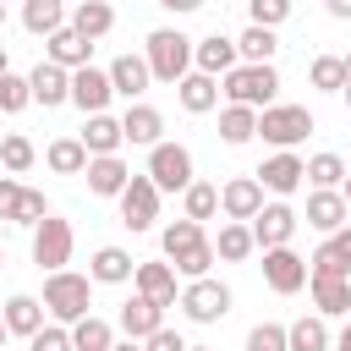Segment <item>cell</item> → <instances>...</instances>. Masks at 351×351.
Instances as JSON below:
<instances>
[{"mask_svg":"<svg viewBox=\"0 0 351 351\" xmlns=\"http://www.w3.org/2000/svg\"><path fill=\"white\" fill-rule=\"evenodd\" d=\"M159 247H165V263H170L176 274H186V280L214 274V241L203 236L197 219H170V225L159 230Z\"/></svg>","mask_w":351,"mask_h":351,"instance_id":"obj_1","label":"cell"},{"mask_svg":"<svg viewBox=\"0 0 351 351\" xmlns=\"http://www.w3.org/2000/svg\"><path fill=\"white\" fill-rule=\"evenodd\" d=\"M44 313H49L55 324L71 329L77 318L93 313V280L77 274V269H55V274H44Z\"/></svg>","mask_w":351,"mask_h":351,"instance_id":"obj_2","label":"cell"},{"mask_svg":"<svg viewBox=\"0 0 351 351\" xmlns=\"http://www.w3.org/2000/svg\"><path fill=\"white\" fill-rule=\"evenodd\" d=\"M143 60H148V77L154 82H181L186 71H192V38L181 33V27H154L148 38H143Z\"/></svg>","mask_w":351,"mask_h":351,"instance_id":"obj_3","label":"cell"},{"mask_svg":"<svg viewBox=\"0 0 351 351\" xmlns=\"http://www.w3.org/2000/svg\"><path fill=\"white\" fill-rule=\"evenodd\" d=\"M274 93H280V71L274 66H236V71H225L219 77V99L225 104H247V110H269L274 104Z\"/></svg>","mask_w":351,"mask_h":351,"instance_id":"obj_4","label":"cell"},{"mask_svg":"<svg viewBox=\"0 0 351 351\" xmlns=\"http://www.w3.org/2000/svg\"><path fill=\"white\" fill-rule=\"evenodd\" d=\"M307 132H313V110H307V104H269V110H258V137H263L274 154L307 143Z\"/></svg>","mask_w":351,"mask_h":351,"instance_id":"obj_5","label":"cell"},{"mask_svg":"<svg viewBox=\"0 0 351 351\" xmlns=\"http://www.w3.org/2000/svg\"><path fill=\"white\" fill-rule=\"evenodd\" d=\"M143 176L159 186V197H165V192H186V186L197 181V170H192V148H186V143H154Z\"/></svg>","mask_w":351,"mask_h":351,"instance_id":"obj_6","label":"cell"},{"mask_svg":"<svg viewBox=\"0 0 351 351\" xmlns=\"http://www.w3.org/2000/svg\"><path fill=\"white\" fill-rule=\"evenodd\" d=\"M71 247H77V230H71V219H60V214H44V219L33 225V263H38L44 274L66 269V263H71Z\"/></svg>","mask_w":351,"mask_h":351,"instance_id":"obj_7","label":"cell"},{"mask_svg":"<svg viewBox=\"0 0 351 351\" xmlns=\"http://www.w3.org/2000/svg\"><path fill=\"white\" fill-rule=\"evenodd\" d=\"M176 302H181V313H186L192 324H219V318L230 313V302H236V296H230V285H225V280L203 274V280H186Z\"/></svg>","mask_w":351,"mask_h":351,"instance_id":"obj_8","label":"cell"},{"mask_svg":"<svg viewBox=\"0 0 351 351\" xmlns=\"http://www.w3.org/2000/svg\"><path fill=\"white\" fill-rule=\"evenodd\" d=\"M296 225H302V214L285 203V197H274V203H263L252 219H247V230H252V247L258 252H269V247H291V236H296Z\"/></svg>","mask_w":351,"mask_h":351,"instance_id":"obj_9","label":"cell"},{"mask_svg":"<svg viewBox=\"0 0 351 351\" xmlns=\"http://www.w3.org/2000/svg\"><path fill=\"white\" fill-rule=\"evenodd\" d=\"M115 203H121V225L126 230H154V219H159V186L148 176H132Z\"/></svg>","mask_w":351,"mask_h":351,"instance_id":"obj_10","label":"cell"},{"mask_svg":"<svg viewBox=\"0 0 351 351\" xmlns=\"http://www.w3.org/2000/svg\"><path fill=\"white\" fill-rule=\"evenodd\" d=\"M263 285H269L274 296H296V291L307 285V258L291 252V247H269V252H263Z\"/></svg>","mask_w":351,"mask_h":351,"instance_id":"obj_11","label":"cell"},{"mask_svg":"<svg viewBox=\"0 0 351 351\" xmlns=\"http://www.w3.org/2000/svg\"><path fill=\"white\" fill-rule=\"evenodd\" d=\"M307 274H329V280H351V225H340V230H329L318 247H313V258H307Z\"/></svg>","mask_w":351,"mask_h":351,"instance_id":"obj_12","label":"cell"},{"mask_svg":"<svg viewBox=\"0 0 351 351\" xmlns=\"http://www.w3.org/2000/svg\"><path fill=\"white\" fill-rule=\"evenodd\" d=\"M252 176H258V186H263V192H274V197H291V192L307 181V176H302V154H296V148L269 154V159H263Z\"/></svg>","mask_w":351,"mask_h":351,"instance_id":"obj_13","label":"cell"},{"mask_svg":"<svg viewBox=\"0 0 351 351\" xmlns=\"http://www.w3.org/2000/svg\"><path fill=\"white\" fill-rule=\"evenodd\" d=\"M236 66H241L236 38H225V33L192 38V71H203V77H225V71H236Z\"/></svg>","mask_w":351,"mask_h":351,"instance_id":"obj_14","label":"cell"},{"mask_svg":"<svg viewBox=\"0 0 351 351\" xmlns=\"http://www.w3.org/2000/svg\"><path fill=\"white\" fill-rule=\"evenodd\" d=\"M110 99H115V88H110V71H99V66H82V71H71V104H77L82 115H104V110H110Z\"/></svg>","mask_w":351,"mask_h":351,"instance_id":"obj_15","label":"cell"},{"mask_svg":"<svg viewBox=\"0 0 351 351\" xmlns=\"http://www.w3.org/2000/svg\"><path fill=\"white\" fill-rule=\"evenodd\" d=\"M258 208H263V186H258V176H230V181L219 186V214H225V219H241V225H247Z\"/></svg>","mask_w":351,"mask_h":351,"instance_id":"obj_16","label":"cell"},{"mask_svg":"<svg viewBox=\"0 0 351 351\" xmlns=\"http://www.w3.org/2000/svg\"><path fill=\"white\" fill-rule=\"evenodd\" d=\"M88 55H93V44H88L77 27H55V33L44 38V60H55L60 71H82V66H93Z\"/></svg>","mask_w":351,"mask_h":351,"instance_id":"obj_17","label":"cell"},{"mask_svg":"<svg viewBox=\"0 0 351 351\" xmlns=\"http://www.w3.org/2000/svg\"><path fill=\"white\" fill-rule=\"evenodd\" d=\"M27 88H33V104L55 110V104H71V71H60L55 60H38L27 71Z\"/></svg>","mask_w":351,"mask_h":351,"instance_id":"obj_18","label":"cell"},{"mask_svg":"<svg viewBox=\"0 0 351 351\" xmlns=\"http://www.w3.org/2000/svg\"><path fill=\"white\" fill-rule=\"evenodd\" d=\"M104 71H110V88H115V93H121L126 104H137V99L148 93V82H154V77H148V60H143V55H115V60H110Z\"/></svg>","mask_w":351,"mask_h":351,"instance_id":"obj_19","label":"cell"},{"mask_svg":"<svg viewBox=\"0 0 351 351\" xmlns=\"http://www.w3.org/2000/svg\"><path fill=\"white\" fill-rule=\"evenodd\" d=\"M121 137L137 143V148H154V143H165V115L137 99V104H126V115H121Z\"/></svg>","mask_w":351,"mask_h":351,"instance_id":"obj_20","label":"cell"},{"mask_svg":"<svg viewBox=\"0 0 351 351\" xmlns=\"http://www.w3.org/2000/svg\"><path fill=\"white\" fill-rule=\"evenodd\" d=\"M88 192L93 197H121L126 192V181H132V165L121 159V154H104V159H88Z\"/></svg>","mask_w":351,"mask_h":351,"instance_id":"obj_21","label":"cell"},{"mask_svg":"<svg viewBox=\"0 0 351 351\" xmlns=\"http://www.w3.org/2000/svg\"><path fill=\"white\" fill-rule=\"evenodd\" d=\"M132 285H137V296H148V302H159V307H176V269L159 258V263H137L132 269Z\"/></svg>","mask_w":351,"mask_h":351,"instance_id":"obj_22","label":"cell"},{"mask_svg":"<svg viewBox=\"0 0 351 351\" xmlns=\"http://www.w3.org/2000/svg\"><path fill=\"white\" fill-rule=\"evenodd\" d=\"M176 99H181V110H186V115H208V110H219V77L186 71V77L176 82Z\"/></svg>","mask_w":351,"mask_h":351,"instance_id":"obj_23","label":"cell"},{"mask_svg":"<svg viewBox=\"0 0 351 351\" xmlns=\"http://www.w3.org/2000/svg\"><path fill=\"white\" fill-rule=\"evenodd\" d=\"M77 143L88 148V159H104V154H121L126 137H121V121L104 110V115H88V126L77 132Z\"/></svg>","mask_w":351,"mask_h":351,"instance_id":"obj_24","label":"cell"},{"mask_svg":"<svg viewBox=\"0 0 351 351\" xmlns=\"http://www.w3.org/2000/svg\"><path fill=\"white\" fill-rule=\"evenodd\" d=\"M318 236H329V230H340V225H351V208H346V197L340 192H307V214H302Z\"/></svg>","mask_w":351,"mask_h":351,"instance_id":"obj_25","label":"cell"},{"mask_svg":"<svg viewBox=\"0 0 351 351\" xmlns=\"http://www.w3.org/2000/svg\"><path fill=\"white\" fill-rule=\"evenodd\" d=\"M132 269H137V258H132L126 247H99V252L88 258V280H93V285H126Z\"/></svg>","mask_w":351,"mask_h":351,"instance_id":"obj_26","label":"cell"},{"mask_svg":"<svg viewBox=\"0 0 351 351\" xmlns=\"http://www.w3.org/2000/svg\"><path fill=\"white\" fill-rule=\"evenodd\" d=\"M154 329H165V307L148 302V296H132V302L121 307V335H126V340H148Z\"/></svg>","mask_w":351,"mask_h":351,"instance_id":"obj_27","label":"cell"},{"mask_svg":"<svg viewBox=\"0 0 351 351\" xmlns=\"http://www.w3.org/2000/svg\"><path fill=\"white\" fill-rule=\"evenodd\" d=\"M307 285H313V307H318V318H346V313H351V280L307 274Z\"/></svg>","mask_w":351,"mask_h":351,"instance_id":"obj_28","label":"cell"},{"mask_svg":"<svg viewBox=\"0 0 351 351\" xmlns=\"http://www.w3.org/2000/svg\"><path fill=\"white\" fill-rule=\"evenodd\" d=\"M335 335H329V318L318 313H302L296 324H285V351H329Z\"/></svg>","mask_w":351,"mask_h":351,"instance_id":"obj_29","label":"cell"},{"mask_svg":"<svg viewBox=\"0 0 351 351\" xmlns=\"http://www.w3.org/2000/svg\"><path fill=\"white\" fill-rule=\"evenodd\" d=\"M0 318H5V335L33 340V335L44 329V302H38V296H11V302L0 307Z\"/></svg>","mask_w":351,"mask_h":351,"instance_id":"obj_30","label":"cell"},{"mask_svg":"<svg viewBox=\"0 0 351 351\" xmlns=\"http://www.w3.org/2000/svg\"><path fill=\"white\" fill-rule=\"evenodd\" d=\"M66 27H77V33L93 44V38H104V33L115 27V11H110V0H77V11L66 16Z\"/></svg>","mask_w":351,"mask_h":351,"instance_id":"obj_31","label":"cell"},{"mask_svg":"<svg viewBox=\"0 0 351 351\" xmlns=\"http://www.w3.org/2000/svg\"><path fill=\"white\" fill-rule=\"evenodd\" d=\"M274 49H280V38H274V27H241L236 33V55L247 60V66H274Z\"/></svg>","mask_w":351,"mask_h":351,"instance_id":"obj_32","label":"cell"},{"mask_svg":"<svg viewBox=\"0 0 351 351\" xmlns=\"http://www.w3.org/2000/svg\"><path fill=\"white\" fill-rule=\"evenodd\" d=\"M22 27L33 38H49L55 27H66V0H22Z\"/></svg>","mask_w":351,"mask_h":351,"instance_id":"obj_33","label":"cell"},{"mask_svg":"<svg viewBox=\"0 0 351 351\" xmlns=\"http://www.w3.org/2000/svg\"><path fill=\"white\" fill-rule=\"evenodd\" d=\"M302 176H307L313 192H340V181H346V159H340V154H313V159H302Z\"/></svg>","mask_w":351,"mask_h":351,"instance_id":"obj_34","label":"cell"},{"mask_svg":"<svg viewBox=\"0 0 351 351\" xmlns=\"http://www.w3.org/2000/svg\"><path fill=\"white\" fill-rule=\"evenodd\" d=\"M258 247H252V230L241 225V219H225L219 225V241H214V258L219 263H247Z\"/></svg>","mask_w":351,"mask_h":351,"instance_id":"obj_35","label":"cell"},{"mask_svg":"<svg viewBox=\"0 0 351 351\" xmlns=\"http://www.w3.org/2000/svg\"><path fill=\"white\" fill-rule=\"evenodd\" d=\"M110 346H115V324L110 318L88 313V318L71 324V351H110Z\"/></svg>","mask_w":351,"mask_h":351,"instance_id":"obj_36","label":"cell"},{"mask_svg":"<svg viewBox=\"0 0 351 351\" xmlns=\"http://www.w3.org/2000/svg\"><path fill=\"white\" fill-rule=\"evenodd\" d=\"M219 137H225L230 148L252 143V137H258V110H247V104H225V110H219Z\"/></svg>","mask_w":351,"mask_h":351,"instance_id":"obj_37","label":"cell"},{"mask_svg":"<svg viewBox=\"0 0 351 351\" xmlns=\"http://www.w3.org/2000/svg\"><path fill=\"white\" fill-rule=\"evenodd\" d=\"M44 165H49L55 176H82V170H88V148H82L77 137H55V143L44 148Z\"/></svg>","mask_w":351,"mask_h":351,"instance_id":"obj_38","label":"cell"},{"mask_svg":"<svg viewBox=\"0 0 351 351\" xmlns=\"http://www.w3.org/2000/svg\"><path fill=\"white\" fill-rule=\"evenodd\" d=\"M33 159H38L33 137H22V132H5V137H0V170H5V176H27Z\"/></svg>","mask_w":351,"mask_h":351,"instance_id":"obj_39","label":"cell"},{"mask_svg":"<svg viewBox=\"0 0 351 351\" xmlns=\"http://www.w3.org/2000/svg\"><path fill=\"white\" fill-rule=\"evenodd\" d=\"M219 214V186H208V181H192L186 192H181V219H214Z\"/></svg>","mask_w":351,"mask_h":351,"instance_id":"obj_40","label":"cell"},{"mask_svg":"<svg viewBox=\"0 0 351 351\" xmlns=\"http://www.w3.org/2000/svg\"><path fill=\"white\" fill-rule=\"evenodd\" d=\"M307 82H313L318 93H340V88H346V66H340V55H313Z\"/></svg>","mask_w":351,"mask_h":351,"instance_id":"obj_41","label":"cell"},{"mask_svg":"<svg viewBox=\"0 0 351 351\" xmlns=\"http://www.w3.org/2000/svg\"><path fill=\"white\" fill-rule=\"evenodd\" d=\"M27 104H33V88H27V77L5 71V77H0V115H16V110H27Z\"/></svg>","mask_w":351,"mask_h":351,"instance_id":"obj_42","label":"cell"},{"mask_svg":"<svg viewBox=\"0 0 351 351\" xmlns=\"http://www.w3.org/2000/svg\"><path fill=\"white\" fill-rule=\"evenodd\" d=\"M247 16H252V27H280L291 16V0H247Z\"/></svg>","mask_w":351,"mask_h":351,"instance_id":"obj_43","label":"cell"},{"mask_svg":"<svg viewBox=\"0 0 351 351\" xmlns=\"http://www.w3.org/2000/svg\"><path fill=\"white\" fill-rule=\"evenodd\" d=\"M247 351H285V324H252Z\"/></svg>","mask_w":351,"mask_h":351,"instance_id":"obj_44","label":"cell"},{"mask_svg":"<svg viewBox=\"0 0 351 351\" xmlns=\"http://www.w3.org/2000/svg\"><path fill=\"white\" fill-rule=\"evenodd\" d=\"M44 214H49V203H44V192H33V186H22V203H16V219H11V225H27V230H33V225H38Z\"/></svg>","mask_w":351,"mask_h":351,"instance_id":"obj_45","label":"cell"},{"mask_svg":"<svg viewBox=\"0 0 351 351\" xmlns=\"http://www.w3.org/2000/svg\"><path fill=\"white\" fill-rule=\"evenodd\" d=\"M27 351H71V329H66V324H44V329L27 340Z\"/></svg>","mask_w":351,"mask_h":351,"instance_id":"obj_46","label":"cell"},{"mask_svg":"<svg viewBox=\"0 0 351 351\" xmlns=\"http://www.w3.org/2000/svg\"><path fill=\"white\" fill-rule=\"evenodd\" d=\"M16 203H22V181L0 176V219H16Z\"/></svg>","mask_w":351,"mask_h":351,"instance_id":"obj_47","label":"cell"},{"mask_svg":"<svg viewBox=\"0 0 351 351\" xmlns=\"http://www.w3.org/2000/svg\"><path fill=\"white\" fill-rule=\"evenodd\" d=\"M143 351H186V340H181V335L165 324V329H154V335L143 340Z\"/></svg>","mask_w":351,"mask_h":351,"instance_id":"obj_48","label":"cell"},{"mask_svg":"<svg viewBox=\"0 0 351 351\" xmlns=\"http://www.w3.org/2000/svg\"><path fill=\"white\" fill-rule=\"evenodd\" d=\"M159 5H165L170 16H192V11H203L208 0H159Z\"/></svg>","mask_w":351,"mask_h":351,"instance_id":"obj_49","label":"cell"},{"mask_svg":"<svg viewBox=\"0 0 351 351\" xmlns=\"http://www.w3.org/2000/svg\"><path fill=\"white\" fill-rule=\"evenodd\" d=\"M324 11H329V16H340V22H351V0H324Z\"/></svg>","mask_w":351,"mask_h":351,"instance_id":"obj_50","label":"cell"},{"mask_svg":"<svg viewBox=\"0 0 351 351\" xmlns=\"http://www.w3.org/2000/svg\"><path fill=\"white\" fill-rule=\"evenodd\" d=\"M329 351H351V324H346V329L335 335V346H329Z\"/></svg>","mask_w":351,"mask_h":351,"instance_id":"obj_51","label":"cell"},{"mask_svg":"<svg viewBox=\"0 0 351 351\" xmlns=\"http://www.w3.org/2000/svg\"><path fill=\"white\" fill-rule=\"evenodd\" d=\"M110 351H143V340H115Z\"/></svg>","mask_w":351,"mask_h":351,"instance_id":"obj_52","label":"cell"},{"mask_svg":"<svg viewBox=\"0 0 351 351\" xmlns=\"http://www.w3.org/2000/svg\"><path fill=\"white\" fill-rule=\"evenodd\" d=\"M340 197H346V208H351V170H346V181H340Z\"/></svg>","mask_w":351,"mask_h":351,"instance_id":"obj_53","label":"cell"},{"mask_svg":"<svg viewBox=\"0 0 351 351\" xmlns=\"http://www.w3.org/2000/svg\"><path fill=\"white\" fill-rule=\"evenodd\" d=\"M5 71H11V55H5V44H0V77H5Z\"/></svg>","mask_w":351,"mask_h":351,"instance_id":"obj_54","label":"cell"},{"mask_svg":"<svg viewBox=\"0 0 351 351\" xmlns=\"http://www.w3.org/2000/svg\"><path fill=\"white\" fill-rule=\"evenodd\" d=\"M340 66H346V82H351V55H340Z\"/></svg>","mask_w":351,"mask_h":351,"instance_id":"obj_55","label":"cell"},{"mask_svg":"<svg viewBox=\"0 0 351 351\" xmlns=\"http://www.w3.org/2000/svg\"><path fill=\"white\" fill-rule=\"evenodd\" d=\"M340 93H346V104H351V82H346V88H340Z\"/></svg>","mask_w":351,"mask_h":351,"instance_id":"obj_56","label":"cell"},{"mask_svg":"<svg viewBox=\"0 0 351 351\" xmlns=\"http://www.w3.org/2000/svg\"><path fill=\"white\" fill-rule=\"evenodd\" d=\"M0 27H5V0H0Z\"/></svg>","mask_w":351,"mask_h":351,"instance_id":"obj_57","label":"cell"},{"mask_svg":"<svg viewBox=\"0 0 351 351\" xmlns=\"http://www.w3.org/2000/svg\"><path fill=\"white\" fill-rule=\"evenodd\" d=\"M0 346H5V318H0Z\"/></svg>","mask_w":351,"mask_h":351,"instance_id":"obj_58","label":"cell"},{"mask_svg":"<svg viewBox=\"0 0 351 351\" xmlns=\"http://www.w3.org/2000/svg\"><path fill=\"white\" fill-rule=\"evenodd\" d=\"M186 351H208V346H186Z\"/></svg>","mask_w":351,"mask_h":351,"instance_id":"obj_59","label":"cell"},{"mask_svg":"<svg viewBox=\"0 0 351 351\" xmlns=\"http://www.w3.org/2000/svg\"><path fill=\"white\" fill-rule=\"evenodd\" d=\"M0 137H5V132H0Z\"/></svg>","mask_w":351,"mask_h":351,"instance_id":"obj_60","label":"cell"},{"mask_svg":"<svg viewBox=\"0 0 351 351\" xmlns=\"http://www.w3.org/2000/svg\"><path fill=\"white\" fill-rule=\"evenodd\" d=\"M0 263H5V258H0Z\"/></svg>","mask_w":351,"mask_h":351,"instance_id":"obj_61","label":"cell"}]
</instances>
